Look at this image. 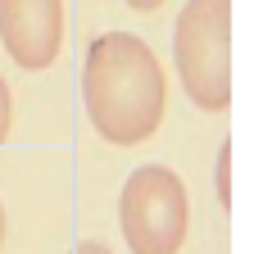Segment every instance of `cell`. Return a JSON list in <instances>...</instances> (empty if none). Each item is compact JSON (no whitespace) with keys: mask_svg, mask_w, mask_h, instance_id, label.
Here are the masks:
<instances>
[{"mask_svg":"<svg viewBox=\"0 0 254 254\" xmlns=\"http://www.w3.org/2000/svg\"><path fill=\"white\" fill-rule=\"evenodd\" d=\"M82 109L109 145L150 141L168 109L164 64L132 32L95 37L82 59Z\"/></svg>","mask_w":254,"mask_h":254,"instance_id":"cell-1","label":"cell"},{"mask_svg":"<svg viewBox=\"0 0 254 254\" xmlns=\"http://www.w3.org/2000/svg\"><path fill=\"white\" fill-rule=\"evenodd\" d=\"M173 64L195 109L222 114L232 105V0H186L173 27Z\"/></svg>","mask_w":254,"mask_h":254,"instance_id":"cell-2","label":"cell"},{"mask_svg":"<svg viewBox=\"0 0 254 254\" xmlns=\"http://www.w3.org/2000/svg\"><path fill=\"white\" fill-rule=\"evenodd\" d=\"M118 227L132 254H177L190 227L182 177L164 164L136 168L118 195Z\"/></svg>","mask_w":254,"mask_h":254,"instance_id":"cell-3","label":"cell"},{"mask_svg":"<svg viewBox=\"0 0 254 254\" xmlns=\"http://www.w3.org/2000/svg\"><path fill=\"white\" fill-rule=\"evenodd\" d=\"M0 41L18 68H50L64 50V0H0Z\"/></svg>","mask_w":254,"mask_h":254,"instance_id":"cell-4","label":"cell"},{"mask_svg":"<svg viewBox=\"0 0 254 254\" xmlns=\"http://www.w3.org/2000/svg\"><path fill=\"white\" fill-rule=\"evenodd\" d=\"M213 177H218V204H222V209H232V141H222Z\"/></svg>","mask_w":254,"mask_h":254,"instance_id":"cell-5","label":"cell"},{"mask_svg":"<svg viewBox=\"0 0 254 254\" xmlns=\"http://www.w3.org/2000/svg\"><path fill=\"white\" fill-rule=\"evenodd\" d=\"M9 114H14V105H9V86H5V77H0V145H5V136H9Z\"/></svg>","mask_w":254,"mask_h":254,"instance_id":"cell-6","label":"cell"},{"mask_svg":"<svg viewBox=\"0 0 254 254\" xmlns=\"http://www.w3.org/2000/svg\"><path fill=\"white\" fill-rule=\"evenodd\" d=\"M73 254H114V250H109V245H100V241H82Z\"/></svg>","mask_w":254,"mask_h":254,"instance_id":"cell-7","label":"cell"},{"mask_svg":"<svg viewBox=\"0 0 254 254\" xmlns=\"http://www.w3.org/2000/svg\"><path fill=\"white\" fill-rule=\"evenodd\" d=\"M127 5H132V9H159L164 0H127Z\"/></svg>","mask_w":254,"mask_h":254,"instance_id":"cell-8","label":"cell"},{"mask_svg":"<svg viewBox=\"0 0 254 254\" xmlns=\"http://www.w3.org/2000/svg\"><path fill=\"white\" fill-rule=\"evenodd\" d=\"M0 245H5V204H0Z\"/></svg>","mask_w":254,"mask_h":254,"instance_id":"cell-9","label":"cell"}]
</instances>
